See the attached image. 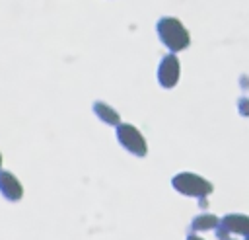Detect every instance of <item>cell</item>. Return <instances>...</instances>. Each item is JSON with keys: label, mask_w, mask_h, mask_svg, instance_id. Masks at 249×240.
Instances as JSON below:
<instances>
[{"label": "cell", "mask_w": 249, "mask_h": 240, "mask_svg": "<svg viewBox=\"0 0 249 240\" xmlns=\"http://www.w3.org/2000/svg\"><path fill=\"white\" fill-rule=\"evenodd\" d=\"M117 140L123 148H126L134 156H146L148 154V144L144 135L130 123H121L117 125Z\"/></svg>", "instance_id": "3957f363"}, {"label": "cell", "mask_w": 249, "mask_h": 240, "mask_svg": "<svg viewBox=\"0 0 249 240\" xmlns=\"http://www.w3.org/2000/svg\"><path fill=\"white\" fill-rule=\"evenodd\" d=\"M220 224V219L212 213H200L191 220V230L193 234L196 232H208V230H216Z\"/></svg>", "instance_id": "52a82bcc"}, {"label": "cell", "mask_w": 249, "mask_h": 240, "mask_svg": "<svg viewBox=\"0 0 249 240\" xmlns=\"http://www.w3.org/2000/svg\"><path fill=\"white\" fill-rule=\"evenodd\" d=\"M93 113L99 117V121H103L105 125H121V115L105 101H93Z\"/></svg>", "instance_id": "ba28073f"}, {"label": "cell", "mask_w": 249, "mask_h": 240, "mask_svg": "<svg viewBox=\"0 0 249 240\" xmlns=\"http://www.w3.org/2000/svg\"><path fill=\"white\" fill-rule=\"evenodd\" d=\"M0 193L8 199V201H19L21 195H23V187L19 183V180L6 172V170H0Z\"/></svg>", "instance_id": "8992f818"}, {"label": "cell", "mask_w": 249, "mask_h": 240, "mask_svg": "<svg viewBox=\"0 0 249 240\" xmlns=\"http://www.w3.org/2000/svg\"><path fill=\"white\" fill-rule=\"evenodd\" d=\"M231 234L235 236H249V215L245 213H228L220 219L216 228V236L220 240H228Z\"/></svg>", "instance_id": "277c9868"}, {"label": "cell", "mask_w": 249, "mask_h": 240, "mask_svg": "<svg viewBox=\"0 0 249 240\" xmlns=\"http://www.w3.org/2000/svg\"><path fill=\"white\" fill-rule=\"evenodd\" d=\"M228 240H237V238H228Z\"/></svg>", "instance_id": "7c38bea8"}, {"label": "cell", "mask_w": 249, "mask_h": 240, "mask_svg": "<svg viewBox=\"0 0 249 240\" xmlns=\"http://www.w3.org/2000/svg\"><path fill=\"white\" fill-rule=\"evenodd\" d=\"M243 240H249V236H245V238H243Z\"/></svg>", "instance_id": "8fae6325"}, {"label": "cell", "mask_w": 249, "mask_h": 240, "mask_svg": "<svg viewBox=\"0 0 249 240\" xmlns=\"http://www.w3.org/2000/svg\"><path fill=\"white\" fill-rule=\"evenodd\" d=\"M171 185L177 193L187 195V197H198V199H204L214 191V185L210 180H206L198 174H193V172L175 174L171 180Z\"/></svg>", "instance_id": "7a4b0ae2"}, {"label": "cell", "mask_w": 249, "mask_h": 240, "mask_svg": "<svg viewBox=\"0 0 249 240\" xmlns=\"http://www.w3.org/2000/svg\"><path fill=\"white\" fill-rule=\"evenodd\" d=\"M181 76V62L175 53H167L158 64V82L161 88L171 90L177 86Z\"/></svg>", "instance_id": "5b68a950"}, {"label": "cell", "mask_w": 249, "mask_h": 240, "mask_svg": "<svg viewBox=\"0 0 249 240\" xmlns=\"http://www.w3.org/2000/svg\"><path fill=\"white\" fill-rule=\"evenodd\" d=\"M187 240H204V238H200L198 234H193V232H191V234L187 236Z\"/></svg>", "instance_id": "9c48e42d"}, {"label": "cell", "mask_w": 249, "mask_h": 240, "mask_svg": "<svg viewBox=\"0 0 249 240\" xmlns=\"http://www.w3.org/2000/svg\"><path fill=\"white\" fill-rule=\"evenodd\" d=\"M0 168H2V154H0Z\"/></svg>", "instance_id": "30bf717a"}, {"label": "cell", "mask_w": 249, "mask_h": 240, "mask_svg": "<svg viewBox=\"0 0 249 240\" xmlns=\"http://www.w3.org/2000/svg\"><path fill=\"white\" fill-rule=\"evenodd\" d=\"M156 31H158L160 41L169 49V53L185 51L191 45V35L187 31V27L183 25L181 20H177L173 16H165V18L158 20Z\"/></svg>", "instance_id": "6da1fadb"}]
</instances>
